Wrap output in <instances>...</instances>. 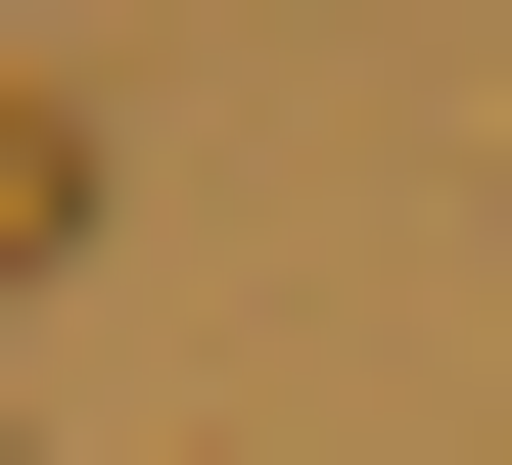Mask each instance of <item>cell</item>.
<instances>
[{"instance_id": "6da1fadb", "label": "cell", "mask_w": 512, "mask_h": 465, "mask_svg": "<svg viewBox=\"0 0 512 465\" xmlns=\"http://www.w3.org/2000/svg\"><path fill=\"white\" fill-rule=\"evenodd\" d=\"M47 233H94V140H0V279H47Z\"/></svg>"}]
</instances>
